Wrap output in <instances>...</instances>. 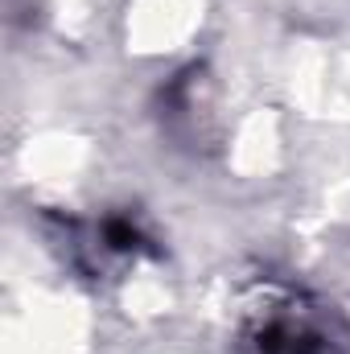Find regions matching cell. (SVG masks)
I'll return each instance as SVG.
<instances>
[{"label": "cell", "instance_id": "obj_1", "mask_svg": "<svg viewBox=\"0 0 350 354\" xmlns=\"http://www.w3.org/2000/svg\"><path fill=\"white\" fill-rule=\"evenodd\" d=\"M256 354H334L330 338L313 326H301V322H272L264 326Z\"/></svg>", "mask_w": 350, "mask_h": 354}, {"label": "cell", "instance_id": "obj_2", "mask_svg": "<svg viewBox=\"0 0 350 354\" xmlns=\"http://www.w3.org/2000/svg\"><path fill=\"white\" fill-rule=\"evenodd\" d=\"M103 239H107V248H116V252H136V248L145 243V235H140L128 218H107V223H103Z\"/></svg>", "mask_w": 350, "mask_h": 354}]
</instances>
